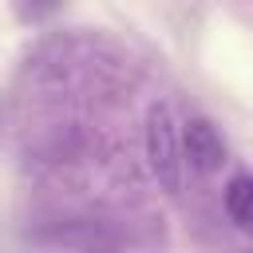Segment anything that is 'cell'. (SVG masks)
<instances>
[{
	"mask_svg": "<svg viewBox=\"0 0 253 253\" xmlns=\"http://www.w3.org/2000/svg\"><path fill=\"white\" fill-rule=\"evenodd\" d=\"M146 162H150L158 186L166 194H178V186H182V134H178L174 107L166 99L150 103V111H146Z\"/></svg>",
	"mask_w": 253,
	"mask_h": 253,
	"instance_id": "cell-1",
	"label": "cell"
},
{
	"mask_svg": "<svg viewBox=\"0 0 253 253\" xmlns=\"http://www.w3.org/2000/svg\"><path fill=\"white\" fill-rule=\"evenodd\" d=\"M182 150H186L182 162H190L198 174H213L225 166V142L210 119H190L182 126Z\"/></svg>",
	"mask_w": 253,
	"mask_h": 253,
	"instance_id": "cell-2",
	"label": "cell"
},
{
	"mask_svg": "<svg viewBox=\"0 0 253 253\" xmlns=\"http://www.w3.org/2000/svg\"><path fill=\"white\" fill-rule=\"evenodd\" d=\"M225 210H229V217L241 229L253 233V174L229 178V186H225Z\"/></svg>",
	"mask_w": 253,
	"mask_h": 253,
	"instance_id": "cell-3",
	"label": "cell"
}]
</instances>
